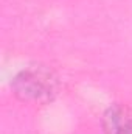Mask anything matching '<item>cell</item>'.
<instances>
[{"label":"cell","instance_id":"7a4b0ae2","mask_svg":"<svg viewBox=\"0 0 132 134\" xmlns=\"http://www.w3.org/2000/svg\"><path fill=\"white\" fill-rule=\"evenodd\" d=\"M106 134H132V109L126 104H112L103 115Z\"/></svg>","mask_w":132,"mask_h":134},{"label":"cell","instance_id":"6da1fadb","mask_svg":"<svg viewBox=\"0 0 132 134\" xmlns=\"http://www.w3.org/2000/svg\"><path fill=\"white\" fill-rule=\"evenodd\" d=\"M14 91L23 100H44L55 94V80L44 69H27L14 80Z\"/></svg>","mask_w":132,"mask_h":134}]
</instances>
